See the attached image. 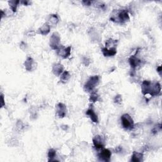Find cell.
Instances as JSON below:
<instances>
[{
    "label": "cell",
    "mask_w": 162,
    "mask_h": 162,
    "mask_svg": "<svg viewBox=\"0 0 162 162\" xmlns=\"http://www.w3.org/2000/svg\"><path fill=\"white\" fill-rule=\"evenodd\" d=\"M161 90V85L158 82H153L150 80H144L141 85V91L145 97L158 96Z\"/></svg>",
    "instance_id": "6da1fadb"
},
{
    "label": "cell",
    "mask_w": 162,
    "mask_h": 162,
    "mask_svg": "<svg viewBox=\"0 0 162 162\" xmlns=\"http://www.w3.org/2000/svg\"><path fill=\"white\" fill-rule=\"evenodd\" d=\"M130 17L129 11L127 9H121V10H114L111 13L110 20L116 23L124 24L129 21Z\"/></svg>",
    "instance_id": "7a4b0ae2"
},
{
    "label": "cell",
    "mask_w": 162,
    "mask_h": 162,
    "mask_svg": "<svg viewBox=\"0 0 162 162\" xmlns=\"http://www.w3.org/2000/svg\"><path fill=\"white\" fill-rule=\"evenodd\" d=\"M100 82V77L98 75H94L90 77L85 84L84 89L85 92H93Z\"/></svg>",
    "instance_id": "3957f363"
},
{
    "label": "cell",
    "mask_w": 162,
    "mask_h": 162,
    "mask_svg": "<svg viewBox=\"0 0 162 162\" xmlns=\"http://www.w3.org/2000/svg\"><path fill=\"white\" fill-rule=\"evenodd\" d=\"M121 123L124 129L131 130L134 127V120L129 114H125L121 116Z\"/></svg>",
    "instance_id": "277c9868"
},
{
    "label": "cell",
    "mask_w": 162,
    "mask_h": 162,
    "mask_svg": "<svg viewBox=\"0 0 162 162\" xmlns=\"http://www.w3.org/2000/svg\"><path fill=\"white\" fill-rule=\"evenodd\" d=\"M60 41L61 38L60 34L56 32L52 34L50 39H49V46L54 50H57L61 46Z\"/></svg>",
    "instance_id": "5b68a950"
},
{
    "label": "cell",
    "mask_w": 162,
    "mask_h": 162,
    "mask_svg": "<svg viewBox=\"0 0 162 162\" xmlns=\"http://www.w3.org/2000/svg\"><path fill=\"white\" fill-rule=\"evenodd\" d=\"M24 67L27 71L32 72L36 69L37 63L32 57L28 56L24 62Z\"/></svg>",
    "instance_id": "8992f818"
},
{
    "label": "cell",
    "mask_w": 162,
    "mask_h": 162,
    "mask_svg": "<svg viewBox=\"0 0 162 162\" xmlns=\"http://www.w3.org/2000/svg\"><path fill=\"white\" fill-rule=\"evenodd\" d=\"M57 55L64 58V59H66V58H68L70 55H71V47H64L61 46L59 48H58L56 50Z\"/></svg>",
    "instance_id": "52a82bcc"
},
{
    "label": "cell",
    "mask_w": 162,
    "mask_h": 162,
    "mask_svg": "<svg viewBox=\"0 0 162 162\" xmlns=\"http://www.w3.org/2000/svg\"><path fill=\"white\" fill-rule=\"evenodd\" d=\"M98 159L100 161L108 162L110 161L111 156V152L108 149L103 150L98 155Z\"/></svg>",
    "instance_id": "ba28073f"
},
{
    "label": "cell",
    "mask_w": 162,
    "mask_h": 162,
    "mask_svg": "<svg viewBox=\"0 0 162 162\" xmlns=\"http://www.w3.org/2000/svg\"><path fill=\"white\" fill-rule=\"evenodd\" d=\"M93 142L94 146L95 147L96 149L100 150L104 148L105 146V140L103 138L102 136L100 135H96L93 139Z\"/></svg>",
    "instance_id": "9c48e42d"
},
{
    "label": "cell",
    "mask_w": 162,
    "mask_h": 162,
    "mask_svg": "<svg viewBox=\"0 0 162 162\" xmlns=\"http://www.w3.org/2000/svg\"><path fill=\"white\" fill-rule=\"evenodd\" d=\"M57 115L60 119L64 118L67 114V107L66 105L62 103H59L56 106Z\"/></svg>",
    "instance_id": "30bf717a"
},
{
    "label": "cell",
    "mask_w": 162,
    "mask_h": 162,
    "mask_svg": "<svg viewBox=\"0 0 162 162\" xmlns=\"http://www.w3.org/2000/svg\"><path fill=\"white\" fill-rule=\"evenodd\" d=\"M52 72L55 75L60 76L64 72V66L60 63H56L53 65Z\"/></svg>",
    "instance_id": "8fae6325"
},
{
    "label": "cell",
    "mask_w": 162,
    "mask_h": 162,
    "mask_svg": "<svg viewBox=\"0 0 162 162\" xmlns=\"http://www.w3.org/2000/svg\"><path fill=\"white\" fill-rule=\"evenodd\" d=\"M129 61L130 67H131V68L133 70L136 69L141 63V61L137 56H136V55H132L130 56L129 59Z\"/></svg>",
    "instance_id": "7c38bea8"
},
{
    "label": "cell",
    "mask_w": 162,
    "mask_h": 162,
    "mask_svg": "<svg viewBox=\"0 0 162 162\" xmlns=\"http://www.w3.org/2000/svg\"><path fill=\"white\" fill-rule=\"evenodd\" d=\"M50 25L48 23H44L41 27L38 29V33L41 35H46L50 32Z\"/></svg>",
    "instance_id": "4fadbf2b"
},
{
    "label": "cell",
    "mask_w": 162,
    "mask_h": 162,
    "mask_svg": "<svg viewBox=\"0 0 162 162\" xmlns=\"http://www.w3.org/2000/svg\"><path fill=\"white\" fill-rule=\"evenodd\" d=\"M116 48H114L111 49H107L105 47L102 48V53L103 55L106 57H110L115 56L116 54Z\"/></svg>",
    "instance_id": "5bb4252c"
},
{
    "label": "cell",
    "mask_w": 162,
    "mask_h": 162,
    "mask_svg": "<svg viewBox=\"0 0 162 162\" xmlns=\"http://www.w3.org/2000/svg\"><path fill=\"white\" fill-rule=\"evenodd\" d=\"M143 158L144 155L142 153L134 151L131 156V160H130V161L132 162H141L143 161Z\"/></svg>",
    "instance_id": "9a60e30c"
},
{
    "label": "cell",
    "mask_w": 162,
    "mask_h": 162,
    "mask_svg": "<svg viewBox=\"0 0 162 162\" xmlns=\"http://www.w3.org/2000/svg\"><path fill=\"white\" fill-rule=\"evenodd\" d=\"M86 115L89 116L93 122L94 123H98V117L97 115L96 114L95 111L92 108H89L86 111Z\"/></svg>",
    "instance_id": "2e32d148"
},
{
    "label": "cell",
    "mask_w": 162,
    "mask_h": 162,
    "mask_svg": "<svg viewBox=\"0 0 162 162\" xmlns=\"http://www.w3.org/2000/svg\"><path fill=\"white\" fill-rule=\"evenodd\" d=\"M48 24L50 25H56L59 22V18L56 14H51L49 15L48 19Z\"/></svg>",
    "instance_id": "e0dca14e"
},
{
    "label": "cell",
    "mask_w": 162,
    "mask_h": 162,
    "mask_svg": "<svg viewBox=\"0 0 162 162\" xmlns=\"http://www.w3.org/2000/svg\"><path fill=\"white\" fill-rule=\"evenodd\" d=\"M117 43H118L117 40H114L113 39H108L105 43V48L107 49L116 48V45H117Z\"/></svg>",
    "instance_id": "ac0fdd59"
},
{
    "label": "cell",
    "mask_w": 162,
    "mask_h": 162,
    "mask_svg": "<svg viewBox=\"0 0 162 162\" xmlns=\"http://www.w3.org/2000/svg\"><path fill=\"white\" fill-rule=\"evenodd\" d=\"M71 75L68 71H64L61 75L60 77V81L62 83H66L70 79Z\"/></svg>",
    "instance_id": "d6986e66"
},
{
    "label": "cell",
    "mask_w": 162,
    "mask_h": 162,
    "mask_svg": "<svg viewBox=\"0 0 162 162\" xmlns=\"http://www.w3.org/2000/svg\"><path fill=\"white\" fill-rule=\"evenodd\" d=\"M56 151L54 150L53 148H51V149L49 150L48 153L49 161H56V160H55V158H56Z\"/></svg>",
    "instance_id": "ffe728a7"
},
{
    "label": "cell",
    "mask_w": 162,
    "mask_h": 162,
    "mask_svg": "<svg viewBox=\"0 0 162 162\" xmlns=\"http://www.w3.org/2000/svg\"><path fill=\"white\" fill-rule=\"evenodd\" d=\"M20 1H15V0H12V1H8V4L10 6V8L13 13L17 12V9L18 4L20 3Z\"/></svg>",
    "instance_id": "44dd1931"
},
{
    "label": "cell",
    "mask_w": 162,
    "mask_h": 162,
    "mask_svg": "<svg viewBox=\"0 0 162 162\" xmlns=\"http://www.w3.org/2000/svg\"><path fill=\"white\" fill-rule=\"evenodd\" d=\"M99 99V95L96 92H92L89 97V101L91 103H95Z\"/></svg>",
    "instance_id": "7402d4cb"
},
{
    "label": "cell",
    "mask_w": 162,
    "mask_h": 162,
    "mask_svg": "<svg viewBox=\"0 0 162 162\" xmlns=\"http://www.w3.org/2000/svg\"><path fill=\"white\" fill-rule=\"evenodd\" d=\"M161 124H158L155 127H154V128L152 129L151 132L153 134H156L159 131H161Z\"/></svg>",
    "instance_id": "603a6c76"
},
{
    "label": "cell",
    "mask_w": 162,
    "mask_h": 162,
    "mask_svg": "<svg viewBox=\"0 0 162 162\" xmlns=\"http://www.w3.org/2000/svg\"><path fill=\"white\" fill-rule=\"evenodd\" d=\"M114 101L116 104L120 105L121 104V103L122 102V98L121 95H116L115 96L114 99Z\"/></svg>",
    "instance_id": "cb8c5ba5"
},
{
    "label": "cell",
    "mask_w": 162,
    "mask_h": 162,
    "mask_svg": "<svg viewBox=\"0 0 162 162\" xmlns=\"http://www.w3.org/2000/svg\"><path fill=\"white\" fill-rule=\"evenodd\" d=\"M16 127L17 130H19V131H20V130H22L24 128V124L23 122H22V121L19 120L17 122V123L16 124Z\"/></svg>",
    "instance_id": "d4e9b609"
},
{
    "label": "cell",
    "mask_w": 162,
    "mask_h": 162,
    "mask_svg": "<svg viewBox=\"0 0 162 162\" xmlns=\"http://www.w3.org/2000/svg\"><path fill=\"white\" fill-rule=\"evenodd\" d=\"M96 5L97 7L100 8L101 9H104L106 7V4L105 3H103V2H96V4H95Z\"/></svg>",
    "instance_id": "484cf974"
},
{
    "label": "cell",
    "mask_w": 162,
    "mask_h": 162,
    "mask_svg": "<svg viewBox=\"0 0 162 162\" xmlns=\"http://www.w3.org/2000/svg\"><path fill=\"white\" fill-rule=\"evenodd\" d=\"M82 3L84 4V5H85V6H90L91 5V4H93V1H85V0H84V1H82Z\"/></svg>",
    "instance_id": "4316f807"
},
{
    "label": "cell",
    "mask_w": 162,
    "mask_h": 162,
    "mask_svg": "<svg viewBox=\"0 0 162 162\" xmlns=\"http://www.w3.org/2000/svg\"><path fill=\"white\" fill-rule=\"evenodd\" d=\"M1 107L3 108V107H4V106H5V102H4V96H3V94H1Z\"/></svg>",
    "instance_id": "83f0119b"
},
{
    "label": "cell",
    "mask_w": 162,
    "mask_h": 162,
    "mask_svg": "<svg viewBox=\"0 0 162 162\" xmlns=\"http://www.w3.org/2000/svg\"><path fill=\"white\" fill-rule=\"evenodd\" d=\"M122 147L121 146H118L115 149V151H116V153H121L122 151Z\"/></svg>",
    "instance_id": "f1b7e54d"
},
{
    "label": "cell",
    "mask_w": 162,
    "mask_h": 162,
    "mask_svg": "<svg viewBox=\"0 0 162 162\" xmlns=\"http://www.w3.org/2000/svg\"><path fill=\"white\" fill-rule=\"evenodd\" d=\"M156 70H157V72H158L159 74V75L160 76H161V70H162V69H161V65H159L158 67H157L156 69Z\"/></svg>",
    "instance_id": "f546056e"
},
{
    "label": "cell",
    "mask_w": 162,
    "mask_h": 162,
    "mask_svg": "<svg viewBox=\"0 0 162 162\" xmlns=\"http://www.w3.org/2000/svg\"><path fill=\"white\" fill-rule=\"evenodd\" d=\"M20 3L22 4H23L24 5H25V6H28L29 4V3H30V1H20Z\"/></svg>",
    "instance_id": "4dcf8cb0"
}]
</instances>
